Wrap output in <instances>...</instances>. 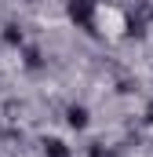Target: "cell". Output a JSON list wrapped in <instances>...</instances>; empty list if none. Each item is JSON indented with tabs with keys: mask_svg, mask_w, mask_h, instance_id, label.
<instances>
[{
	"mask_svg": "<svg viewBox=\"0 0 153 157\" xmlns=\"http://www.w3.org/2000/svg\"><path fill=\"white\" fill-rule=\"evenodd\" d=\"M44 157H73V150H69L62 139L51 135V139H44Z\"/></svg>",
	"mask_w": 153,
	"mask_h": 157,
	"instance_id": "obj_2",
	"label": "cell"
},
{
	"mask_svg": "<svg viewBox=\"0 0 153 157\" xmlns=\"http://www.w3.org/2000/svg\"><path fill=\"white\" fill-rule=\"evenodd\" d=\"M4 40H7L11 48H22V29H18V26H7V29H4Z\"/></svg>",
	"mask_w": 153,
	"mask_h": 157,
	"instance_id": "obj_4",
	"label": "cell"
},
{
	"mask_svg": "<svg viewBox=\"0 0 153 157\" xmlns=\"http://www.w3.org/2000/svg\"><path fill=\"white\" fill-rule=\"evenodd\" d=\"M66 15H69L73 26L91 29L95 26V0H66Z\"/></svg>",
	"mask_w": 153,
	"mask_h": 157,
	"instance_id": "obj_1",
	"label": "cell"
},
{
	"mask_svg": "<svg viewBox=\"0 0 153 157\" xmlns=\"http://www.w3.org/2000/svg\"><path fill=\"white\" fill-rule=\"evenodd\" d=\"M91 157H113L110 150H102V143H91Z\"/></svg>",
	"mask_w": 153,
	"mask_h": 157,
	"instance_id": "obj_6",
	"label": "cell"
},
{
	"mask_svg": "<svg viewBox=\"0 0 153 157\" xmlns=\"http://www.w3.org/2000/svg\"><path fill=\"white\" fill-rule=\"evenodd\" d=\"M26 66H29V70H40V66H44V59H40L37 48H29V51H26Z\"/></svg>",
	"mask_w": 153,
	"mask_h": 157,
	"instance_id": "obj_5",
	"label": "cell"
},
{
	"mask_svg": "<svg viewBox=\"0 0 153 157\" xmlns=\"http://www.w3.org/2000/svg\"><path fill=\"white\" fill-rule=\"evenodd\" d=\"M66 121H69V128H88V121H91V113H88V106H69V113H66Z\"/></svg>",
	"mask_w": 153,
	"mask_h": 157,
	"instance_id": "obj_3",
	"label": "cell"
}]
</instances>
